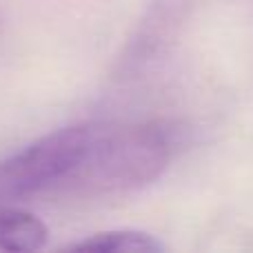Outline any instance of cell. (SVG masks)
Masks as SVG:
<instances>
[{
    "instance_id": "6da1fadb",
    "label": "cell",
    "mask_w": 253,
    "mask_h": 253,
    "mask_svg": "<svg viewBox=\"0 0 253 253\" xmlns=\"http://www.w3.org/2000/svg\"><path fill=\"white\" fill-rule=\"evenodd\" d=\"M171 158L173 133L162 123L62 126L0 162V196H125L156 182Z\"/></svg>"
},
{
    "instance_id": "7a4b0ae2",
    "label": "cell",
    "mask_w": 253,
    "mask_h": 253,
    "mask_svg": "<svg viewBox=\"0 0 253 253\" xmlns=\"http://www.w3.org/2000/svg\"><path fill=\"white\" fill-rule=\"evenodd\" d=\"M49 229L38 215L18 207H0V251L31 253L44 249Z\"/></svg>"
},
{
    "instance_id": "3957f363",
    "label": "cell",
    "mask_w": 253,
    "mask_h": 253,
    "mask_svg": "<svg viewBox=\"0 0 253 253\" xmlns=\"http://www.w3.org/2000/svg\"><path fill=\"white\" fill-rule=\"evenodd\" d=\"M165 249L158 238L144 231H131V229H116V231L93 233L91 238L67 245L65 251H96V253H158Z\"/></svg>"
}]
</instances>
